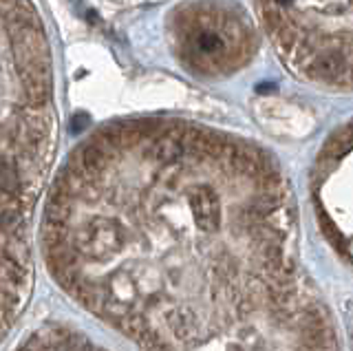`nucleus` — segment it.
<instances>
[{
	"label": "nucleus",
	"instance_id": "nucleus-6",
	"mask_svg": "<svg viewBox=\"0 0 353 351\" xmlns=\"http://www.w3.org/2000/svg\"><path fill=\"white\" fill-rule=\"evenodd\" d=\"M309 190L327 243L353 265V119L336 128L320 148Z\"/></svg>",
	"mask_w": 353,
	"mask_h": 351
},
{
	"label": "nucleus",
	"instance_id": "nucleus-4",
	"mask_svg": "<svg viewBox=\"0 0 353 351\" xmlns=\"http://www.w3.org/2000/svg\"><path fill=\"white\" fill-rule=\"evenodd\" d=\"M168 40L179 64L199 78H228L256 56L259 34L245 9L228 0H192L168 18Z\"/></svg>",
	"mask_w": 353,
	"mask_h": 351
},
{
	"label": "nucleus",
	"instance_id": "nucleus-3",
	"mask_svg": "<svg viewBox=\"0 0 353 351\" xmlns=\"http://www.w3.org/2000/svg\"><path fill=\"white\" fill-rule=\"evenodd\" d=\"M281 62L325 91H353V0H256Z\"/></svg>",
	"mask_w": 353,
	"mask_h": 351
},
{
	"label": "nucleus",
	"instance_id": "nucleus-5",
	"mask_svg": "<svg viewBox=\"0 0 353 351\" xmlns=\"http://www.w3.org/2000/svg\"><path fill=\"white\" fill-rule=\"evenodd\" d=\"M47 174L0 166V340L16 325L33 279V212Z\"/></svg>",
	"mask_w": 353,
	"mask_h": 351
},
{
	"label": "nucleus",
	"instance_id": "nucleus-7",
	"mask_svg": "<svg viewBox=\"0 0 353 351\" xmlns=\"http://www.w3.org/2000/svg\"><path fill=\"white\" fill-rule=\"evenodd\" d=\"M18 351H104L84 334L69 327H47L33 334Z\"/></svg>",
	"mask_w": 353,
	"mask_h": 351
},
{
	"label": "nucleus",
	"instance_id": "nucleus-1",
	"mask_svg": "<svg viewBox=\"0 0 353 351\" xmlns=\"http://www.w3.org/2000/svg\"><path fill=\"white\" fill-rule=\"evenodd\" d=\"M49 270L139 351H338L268 150L183 119L99 128L44 210Z\"/></svg>",
	"mask_w": 353,
	"mask_h": 351
},
{
	"label": "nucleus",
	"instance_id": "nucleus-2",
	"mask_svg": "<svg viewBox=\"0 0 353 351\" xmlns=\"http://www.w3.org/2000/svg\"><path fill=\"white\" fill-rule=\"evenodd\" d=\"M53 58L31 0H0V161L51 168Z\"/></svg>",
	"mask_w": 353,
	"mask_h": 351
}]
</instances>
